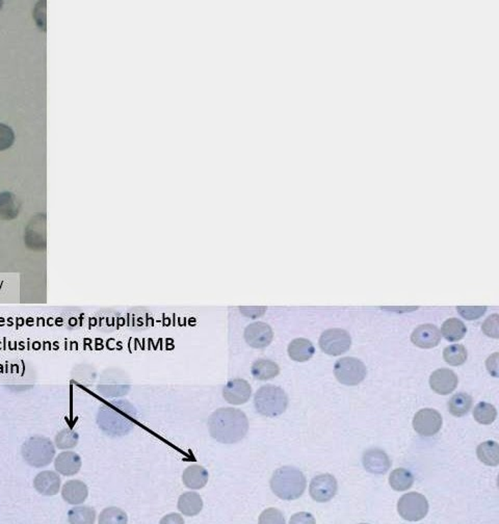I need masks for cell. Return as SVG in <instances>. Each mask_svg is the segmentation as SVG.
<instances>
[{
    "instance_id": "cell-1",
    "label": "cell",
    "mask_w": 499,
    "mask_h": 524,
    "mask_svg": "<svg viewBox=\"0 0 499 524\" xmlns=\"http://www.w3.org/2000/svg\"><path fill=\"white\" fill-rule=\"evenodd\" d=\"M207 425L211 436L222 444L240 443L247 436L250 428L245 412L231 407L215 411L209 416Z\"/></svg>"
},
{
    "instance_id": "cell-2",
    "label": "cell",
    "mask_w": 499,
    "mask_h": 524,
    "mask_svg": "<svg viewBox=\"0 0 499 524\" xmlns=\"http://www.w3.org/2000/svg\"><path fill=\"white\" fill-rule=\"evenodd\" d=\"M137 421V410L129 401H109L102 406L97 415V423L104 433L111 436L128 434Z\"/></svg>"
},
{
    "instance_id": "cell-3",
    "label": "cell",
    "mask_w": 499,
    "mask_h": 524,
    "mask_svg": "<svg viewBox=\"0 0 499 524\" xmlns=\"http://www.w3.org/2000/svg\"><path fill=\"white\" fill-rule=\"evenodd\" d=\"M269 485L276 496L283 501H295L304 494L307 481L304 474L298 468L283 466L274 472Z\"/></svg>"
},
{
    "instance_id": "cell-4",
    "label": "cell",
    "mask_w": 499,
    "mask_h": 524,
    "mask_svg": "<svg viewBox=\"0 0 499 524\" xmlns=\"http://www.w3.org/2000/svg\"><path fill=\"white\" fill-rule=\"evenodd\" d=\"M254 406L257 412L264 416L277 417L286 411L288 397L278 386L264 385L255 393Z\"/></svg>"
},
{
    "instance_id": "cell-5",
    "label": "cell",
    "mask_w": 499,
    "mask_h": 524,
    "mask_svg": "<svg viewBox=\"0 0 499 524\" xmlns=\"http://www.w3.org/2000/svg\"><path fill=\"white\" fill-rule=\"evenodd\" d=\"M21 454L28 465L42 468L52 462L55 456V448L52 441L46 437H30L22 445Z\"/></svg>"
},
{
    "instance_id": "cell-6",
    "label": "cell",
    "mask_w": 499,
    "mask_h": 524,
    "mask_svg": "<svg viewBox=\"0 0 499 524\" xmlns=\"http://www.w3.org/2000/svg\"><path fill=\"white\" fill-rule=\"evenodd\" d=\"M366 366L362 361L353 357L340 359L334 366V375L343 385L356 386L366 377Z\"/></svg>"
},
{
    "instance_id": "cell-7",
    "label": "cell",
    "mask_w": 499,
    "mask_h": 524,
    "mask_svg": "<svg viewBox=\"0 0 499 524\" xmlns=\"http://www.w3.org/2000/svg\"><path fill=\"white\" fill-rule=\"evenodd\" d=\"M400 516L410 523H415L427 516L429 503L425 495L417 492H410L403 495L398 503Z\"/></svg>"
},
{
    "instance_id": "cell-8",
    "label": "cell",
    "mask_w": 499,
    "mask_h": 524,
    "mask_svg": "<svg viewBox=\"0 0 499 524\" xmlns=\"http://www.w3.org/2000/svg\"><path fill=\"white\" fill-rule=\"evenodd\" d=\"M352 337L343 329H329L323 332L320 338V346L325 354L340 356L351 348Z\"/></svg>"
},
{
    "instance_id": "cell-9",
    "label": "cell",
    "mask_w": 499,
    "mask_h": 524,
    "mask_svg": "<svg viewBox=\"0 0 499 524\" xmlns=\"http://www.w3.org/2000/svg\"><path fill=\"white\" fill-rule=\"evenodd\" d=\"M442 426V416L437 410L421 409L416 413L413 419V428L417 434L423 437L436 435Z\"/></svg>"
},
{
    "instance_id": "cell-10",
    "label": "cell",
    "mask_w": 499,
    "mask_h": 524,
    "mask_svg": "<svg viewBox=\"0 0 499 524\" xmlns=\"http://www.w3.org/2000/svg\"><path fill=\"white\" fill-rule=\"evenodd\" d=\"M337 481L333 475L320 474L312 479L309 493L313 501L318 503H327L331 501L337 492Z\"/></svg>"
},
{
    "instance_id": "cell-11",
    "label": "cell",
    "mask_w": 499,
    "mask_h": 524,
    "mask_svg": "<svg viewBox=\"0 0 499 524\" xmlns=\"http://www.w3.org/2000/svg\"><path fill=\"white\" fill-rule=\"evenodd\" d=\"M24 241L31 250L46 248V215H38L30 220L24 234Z\"/></svg>"
},
{
    "instance_id": "cell-12",
    "label": "cell",
    "mask_w": 499,
    "mask_h": 524,
    "mask_svg": "<svg viewBox=\"0 0 499 524\" xmlns=\"http://www.w3.org/2000/svg\"><path fill=\"white\" fill-rule=\"evenodd\" d=\"M245 341L254 348H264L271 344L274 332L271 326L262 321L250 324L245 330Z\"/></svg>"
},
{
    "instance_id": "cell-13",
    "label": "cell",
    "mask_w": 499,
    "mask_h": 524,
    "mask_svg": "<svg viewBox=\"0 0 499 524\" xmlns=\"http://www.w3.org/2000/svg\"><path fill=\"white\" fill-rule=\"evenodd\" d=\"M252 395V387L244 379H234L223 388V397L231 405H242L249 401Z\"/></svg>"
},
{
    "instance_id": "cell-14",
    "label": "cell",
    "mask_w": 499,
    "mask_h": 524,
    "mask_svg": "<svg viewBox=\"0 0 499 524\" xmlns=\"http://www.w3.org/2000/svg\"><path fill=\"white\" fill-rule=\"evenodd\" d=\"M458 383V377L449 368L437 370L430 377V386L432 389L441 395H447L454 392Z\"/></svg>"
},
{
    "instance_id": "cell-15",
    "label": "cell",
    "mask_w": 499,
    "mask_h": 524,
    "mask_svg": "<svg viewBox=\"0 0 499 524\" xmlns=\"http://www.w3.org/2000/svg\"><path fill=\"white\" fill-rule=\"evenodd\" d=\"M363 466L367 472L374 474H385L391 467V462L384 450L371 448L363 455Z\"/></svg>"
},
{
    "instance_id": "cell-16",
    "label": "cell",
    "mask_w": 499,
    "mask_h": 524,
    "mask_svg": "<svg viewBox=\"0 0 499 524\" xmlns=\"http://www.w3.org/2000/svg\"><path fill=\"white\" fill-rule=\"evenodd\" d=\"M412 343L421 348H432L441 341V332L436 326L425 324L415 329L411 335Z\"/></svg>"
},
{
    "instance_id": "cell-17",
    "label": "cell",
    "mask_w": 499,
    "mask_h": 524,
    "mask_svg": "<svg viewBox=\"0 0 499 524\" xmlns=\"http://www.w3.org/2000/svg\"><path fill=\"white\" fill-rule=\"evenodd\" d=\"M33 487L44 496H55L61 489V477L55 472H40L33 479Z\"/></svg>"
},
{
    "instance_id": "cell-18",
    "label": "cell",
    "mask_w": 499,
    "mask_h": 524,
    "mask_svg": "<svg viewBox=\"0 0 499 524\" xmlns=\"http://www.w3.org/2000/svg\"><path fill=\"white\" fill-rule=\"evenodd\" d=\"M62 499L70 505L84 503L89 496L88 486L78 479L66 482L62 488Z\"/></svg>"
},
{
    "instance_id": "cell-19",
    "label": "cell",
    "mask_w": 499,
    "mask_h": 524,
    "mask_svg": "<svg viewBox=\"0 0 499 524\" xmlns=\"http://www.w3.org/2000/svg\"><path fill=\"white\" fill-rule=\"evenodd\" d=\"M82 462L79 455L74 452H62L55 460V468L57 474L65 477L77 474L82 468Z\"/></svg>"
},
{
    "instance_id": "cell-20",
    "label": "cell",
    "mask_w": 499,
    "mask_h": 524,
    "mask_svg": "<svg viewBox=\"0 0 499 524\" xmlns=\"http://www.w3.org/2000/svg\"><path fill=\"white\" fill-rule=\"evenodd\" d=\"M209 474L206 468L198 464H191L182 474L184 486L191 490H200L208 483Z\"/></svg>"
},
{
    "instance_id": "cell-21",
    "label": "cell",
    "mask_w": 499,
    "mask_h": 524,
    "mask_svg": "<svg viewBox=\"0 0 499 524\" xmlns=\"http://www.w3.org/2000/svg\"><path fill=\"white\" fill-rule=\"evenodd\" d=\"M130 389V384L128 380L121 377H102L101 382L98 385V392L104 397H116L126 394Z\"/></svg>"
},
{
    "instance_id": "cell-22",
    "label": "cell",
    "mask_w": 499,
    "mask_h": 524,
    "mask_svg": "<svg viewBox=\"0 0 499 524\" xmlns=\"http://www.w3.org/2000/svg\"><path fill=\"white\" fill-rule=\"evenodd\" d=\"M178 510L186 516L193 517L199 514L203 508V499L199 493L189 491L184 493L178 499Z\"/></svg>"
},
{
    "instance_id": "cell-23",
    "label": "cell",
    "mask_w": 499,
    "mask_h": 524,
    "mask_svg": "<svg viewBox=\"0 0 499 524\" xmlns=\"http://www.w3.org/2000/svg\"><path fill=\"white\" fill-rule=\"evenodd\" d=\"M288 355L293 361L306 362L310 360L315 348L310 341L306 338H296L288 346Z\"/></svg>"
},
{
    "instance_id": "cell-24",
    "label": "cell",
    "mask_w": 499,
    "mask_h": 524,
    "mask_svg": "<svg viewBox=\"0 0 499 524\" xmlns=\"http://www.w3.org/2000/svg\"><path fill=\"white\" fill-rule=\"evenodd\" d=\"M20 202L13 193L0 194V219L12 221L19 215Z\"/></svg>"
},
{
    "instance_id": "cell-25",
    "label": "cell",
    "mask_w": 499,
    "mask_h": 524,
    "mask_svg": "<svg viewBox=\"0 0 499 524\" xmlns=\"http://www.w3.org/2000/svg\"><path fill=\"white\" fill-rule=\"evenodd\" d=\"M252 376L259 381H267L279 375L280 368L277 363L269 359H259L254 362L251 368Z\"/></svg>"
},
{
    "instance_id": "cell-26",
    "label": "cell",
    "mask_w": 499,
    "mask_h": 524,
    "mask_svg": "<svg viewBox=\"0 0 499 524\" xmlns=\"http://www.w3.org/2000/svg\"><path fill=\"white\" fill-rule=\"evenodd\" d=\"M414 484V475L405 468H396L389 477V485L396 491H405Z\"/></svg>"
},
{
    "instance_id": "cell-27",
    "label": "cell",
    "mask_w": 499,
    "mask_h": 524,
    "mask_svg": "<svg viewBox=\"0 0 499 524\" xmlns=\"http://www.w3.org/2000/svg\"><path fill=\"white\" fill-rule=\"evenodd\" d=\"M478 459L488 466H498L499 464V445L493 440L485 441L476 450Z\"/></svg>"
},
{
    "instance_id": "cell-28",
    "label": "cell",
    "mask_w": 499,
    "mask_h": 524,
    "mask_svg": "<svg viewBox=\"0 0 499 524\" xmlns=\"http://www.w3.org/2000/svg\"><path fill=\"white\" fill-rule=\"evenodd\" d=\"M467 328L462 321L458 319H449L443 323L441 334L449 341H458L463 339L466 334Z\"/></svg>"
},
{
    "instance_id": "cell-29",
    "label": "cell",
    "mask_w": 499,
    "mask_h": 524,
    "mask_svg": "<svg viewBox=\"0 0 499 524\" xmlns=\"http://www.w3.org/2000/svg\"><path fill=\"white\" fill-rule=\"evenodd\" d=\"M472 407V397L464 392L456 393L449 401V410L456 417H463Z\"/></svg>"
},
{
    "instance_id": "cell-30",
    "label": "cell",
    "mask_w": 499,
    "mask_h": 524,
    "mask_svg": "<svg viewBox=\"0 0 499 524\" xmlns=\"http://www.w3.org/2000/svg\"><path fill=\"white\" fill-rule=\"evenodd\" d=\"M68 520L72 524H92L96 520V511L89 506H78L69 511Z\"/></svg>"
},
{
    "instance_id": "cell-31",
    "label": "cell",
    "mask_w": 499,
    "mask_h": 524,
    "mask_svg": "<svg viewBox=\"0 0 499 524\" xmlns=\"http://www.w3.org/2000/svg\"><path fill=\"white\" fill-rule=\"evenodd\" d=\"M467 357V350L462 344H452L443 352V358L452 366L462 365L466 362Z\"/></svg>"
},
{
    "instance_id": "cell-32",
    "label": "cell",
    "mask_w": 499,
    "mask_h": 524,
    "mask_svg": "<svg viewBox=\"0 0 499 524\" xmlns=\"http://www.w3.org/2000/svg\"><path fill=\"white\" fill-rule=\"evenodd\" d=\"M498 416V411L493 405L481 401L473 410V417L481 425H491Z\"/></svg>"
},
{
    "instance_id": "cell-33",
    "label": "cell",
    "mask_w": 499,
    "mask_h": 524,
    "mask_svg": "<svg viewBox=\"0 0 499 524\" xmlns=\"http://www.w3.org/2000/svg\"><path fill=\"white\" fill-rule=\"evenodd\" d=\"M98 523L100 524H126L128 523V516L122 508L108 507L100 513Z\"/></svg>"
},
{
    "instance_id": "cell-34",
    "label": "cell",
    "mask_w": 499,
    "mask_h": 524,
    "mask_svg": "<svg viewBox=\"0 0 499 524\" xmlns=\"http://www.w3.org/2000/svg\"><path fill=\"white\" fill-rule=\"evenodd\" d=\"M79 440V435L71 428H64L60 431L55 436V443L60 450H70L74 448Z\"/></svg>"
},
{
    "instance_id": "cell-35",
    "label": "cell",
    "mask_w": 499,
    "mask_h": 524,
    "mask_svg": "<svg viewBox=\"0 0 499 524\" xmlns=\"http://www.w3.org/2000/svg\"><path fill=\"white\" fill-rule=\"evenodd\" d=\"M258 523L260 524H283L285 523V519L278 508H269L260 514Z\"/></svg>"
},
{
    "instance_id": "cell-36",
    "label": "cell",
    "mask_w": 499,
    "mask_h": 524,
    "mask_svg": "<svg viewBox=\"0 0 499 524\" xmlns=\"http://www.w3.org/2000/svg\"><path fill=\"white\" fill-rule=\"evenodd\" d=\"M15 142V132L6 124L0 123V151L11 148Z\"/></svg>"
},
{
    "instance_id": "cell-37",
    "label": "cell",
    "mask_w": 499,
    "mask_h": 524,
    "mask_svg": "<svg viewBox=\"0 0 499 524\" xmlns=\"http://www.w3.org/2000/svg\"><path fill=\"white\" fill-rule=\"evenodd\" d=\"M456 310L464 319H468V321H474V319H480L487 312V307H482V306H476V307L459 306V307H456Z\"/></svg>"
},
{
    "instance_id": "cell-38",
    "label": "cell",
    "mask_w": 499,
    "mask_h": 524,
    "mask_svg": "<svg viewBox=\"0 0 499 524\" xmlns=\"http://www.w3.org/2000/svg\"><path fill=\"white\" fill-rule=\"evenodd\" d=\"M483 332L489 337L498 338L499 336V317L498 314H493L486 319L482 326Z\"/></svg>"
},
{
    "instance_id": "cell-39",
    "label": "cell",
    "mask_w": 499,
    "mask_h": 524,
    "mask_svg": "<svg viewBox=\"0 0 499 524\" xmlns=\"http://www.w3.org/2000/svg\"><path fill=\"white\" fill-rule=\"evenodd\" d=\"M486 365H487L488 372H489L490 375H492L493 377H498V353H494L492 356H490L489 358H488L487 362H486Z\"/></svg>"
},
{
    "instance_id": "cell-40",
    "label": "cell",
    "mask_w": 499,
    "mask_h": 524,
    "mask_svg": "<svg viewBox=\"0 0 499 524\" xmlns=\"http://www.w3.org/2000/svg\"><path fill=\"white\" fill-rule=\"evenodd\" d=\"M289 523H315V519H314V517L311 514H308V513L301 512L293 515Z\"/></svg>"
},
{
    "instance_id": "cell-41",
    "label": "cell",
    "mask_w": 499,
    "mask_h": 524,
    "mask_svg": "<svg viewBox=\"0 0 499 524\" xmlns=\"http://www.w3.org/2000/svg\"><path fill=\"white\" fill-rule=\"evenodd\" d=\"M265 307H240V312L242 314L246 317H251V319H257V317H262L264 314Z\"/></svg>"
},
{
    "instance_id": "cell-42",
    "label": "cell",
    "mask_w": 499,
    "mask_h": 524,
    "mask_svg": "<svg viewBox=\"0 0 499 524\" xmlns=\"http://www.w3.org/2000/svg\"><path fill=\"white\" fill-rule=\"evenodd\" d=\"M160 524H166V523H180L184 524V518H182L181 516H180L179 514H170L167 515V516H164V518L162 519V520L159 521Z\"/></svg>"
},
{
    "instance_id": "cell-43",
    "label": "cell",
    "mask_w": 499,
    "mask_h": 524,
    "mask_svg": "<svg viewBox=\"0 0 499 524\" xmlns=\"http://www.w3.org/2000/svg\"><path fill=\"white\" fill-rule=\"evenodd\" d=\"M2 6H4V1H0V11H1Z\"/></svg>"
}]
</instances>
